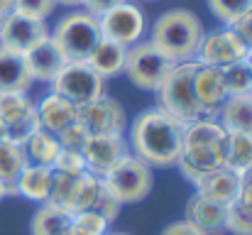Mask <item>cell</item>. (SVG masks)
Returning a JSON list of instances; mask_svg holds the SVG:
<instances>
[{"label": "cell", "mask_w": 252, "mask_h": 235, "mask_svg": "<svg viewBox=\"0 0 252 235\" xmlns=\"http://www.w3.org/2000/svg\"><path fill=\"white\" fill-rule=\"evenodd\" d=\"M57 171H66V174H84L86 171V159L81 152H69V150H62L54 167Z\"/></svg>", "instance_id": "d590c367"}, {"label": "cell", "mask_w": 252, "mask_h": 235, "mask_svg": "<svg viewBox=\"0 0 252 235\" xmlns=\"http://www.w3.org/2000/svg\"><path fill=\"white\" fill-rule=\"evenodd\" d=\"M47 34H49V30H47L44 20L12 10L0 25V47L17 52V54H27Z\"/></svg>", "instance_id": "4fadbf2b"}, {"label": "cell", "mask_w": 252, "mask_h": 235, "mask_svg": "<svg viewBox=\"0 0 252 235\" xmlns=\"http://www.w3.org/2000/svg\"><path fill=\"white\" fill-rule=\"evenodd\" d=\"M248 54H250V49L233 32V27H220V30H213V32L203 34L201 47L196 52V62L223 69L228 64H235V62L248 59Z\"/></svg>", "instance_id": "8fae6325"}, {"label": "cell", "mask_w": 252, "mask_h": 235, "mask_svg": "<svg viewBox=\"0 0 252 235\" xmlns=\"http://www.w3.org/2000/svg\"><path fill=\"white\" fill-rule=\"evenodd\" d=\"M250 5L252 0H208V10L223 25H233L238 17H243L250 10Z\"/></svg>", "instance_id": "4dcf8cb0"}, {"label": "cell", "mask_w": 252, "mask_h": 235, "mask_svg": "<svg viewBox=\"0 0 252 235\" xmlns=\"http://www.w3.org/2000/svg\"><path fill=\"white\" fill-rule=\"evenodd\" d=\"M49 83L52 93H59L62 98L71 101L76 108L105 93V78L98 76L86 62H66Z\"/></svg>", "instance_id": "ba28073f"}, {"label": "cell", "mask_w": 252, "mask_h": 235, "mask_svg": "<svg viewBox=\"0 0 252 235\" xmlns=\"http://www.w3.org/2000/svg\"><path fill=\"white\" fill-rule=\"evenodd\" d=\"M216 120L228 133L252 135V93H248V96H228V101L220 105Z\"/></svg>", "instance_id": "7402d4cb"}, {"label": "cell", "mask_w": 252, "mask_h": 235, "mask_svg": "<svg viewBox=\"0 0 252 235\" xmlns=\"http://www.w3.org/2000/svg\"><path fill=\"white\" fill-rule=\"evenodd\" d=\"M52 37L59 44V49L64 52L66 62H86L88 54L93 52V47L103 39L98 17L86 10H76V12H69L66 17H62L59 25L54 27Z\"/></svg>", "instance_id": "8992f818"}, {"label": "cell", "mask_w": 252, "mask_h": 235, "mask_svg": "<svg viewBox=\"0 0 252 235\" xmlns=\"http://www.w3.org/2000/svg\"><path fill=\"white\" fill-rule=\"evenodd\" d=\"M193 91H196V101L206 118H216L220 105L228 101V91H225L223 74L218 67L198 64L193 74Z\"/></svg>", "instance_id": "5bb4252c"}, {"label": "cell", "mask_w": 252, "mask_h": 235, "mask_svg": "<svg viewBox=\"0 0 252 235\" xmlns=\"http://www.w3.org/2000/svg\"><path fill=\"white\" fill-rule=\"evenodd\" d=\"M225 231L233 235H252V211L240 201H233L225 213Z\"/></svg>", "instance_id": "d6a6232c"}, {"label": "cell", "mask_w": 252, "mask_h": 235, "mask_svg": "<svg viewBox=\"0 0 252 235\" xmlns=\"http://www.w3.org/2000/svg\"><path fill=\"white\" fill-rule=\"evenodd\" d=\"M12 10H15V0H0V25Z\"/></svg>", "instance_id": "60d3db41"}, {"label": "cell", "mask_w": 252, "mask_h": 235, "mask_svg": "<svg viewBox=\"0 0 252 235\" xmlns=\"http://www.w3.org/2000/svg\"><path fill=\"white\" fill-rule=\"evenodd\" d=\"M105 191V184L98 174H91L84 171L79 176V184H76V194H74V201H71V213H79V211H91L95 206V201L100 199V194Z\"/></svg>", "instance_id": "83f0119b"}, {"label": "cell", "mask_w": 252, "mask_h": 235, "mask_svg": "<svg viewBox=\"0 0 252 235\" xmlns=\"http://www.w3.org/2000/svg\"><path fill=\"white\" fill-rule=\"evenodd\" d=\"M69 235H81V233H76V231H74V228H71V231H69Z\"/></svg>", "instance_id": "bcb514c9"}, {"label": "cell", "mask_w": 252, "mask_h": 235, "mask_svg": "<svg viewBox=\"0 0 252 235\" xmlns=\"http://www.w3.org/2000/svg\"><path fill=\"white\" fill-rule=\"evenodd\" d=\"M71 228L81 235H105L110 223L95 211H79L71 213Z\"/></svg>", "instance_id": "1f68e13d"}, {"label": "cell", "mask_w": 252, "mask_h": 235, "mask_svg": "<svg viewBox=\"0 0 252 235\" xmlns=\"http://www.w3.org/2000/svg\"><path fill=\"white\" fill-rule=\"evenodd\" d=\"M125 59H127V47L103 37L93 47V52L88 54L86 64L100 78H113V76H120L125 71Z\"/></svg>", "instance_id": "ffe728a7"}, {"label": "cell", "mask_w": 252, "mask_h": 235, "mask_svg": "<svg viewBox=\"0 0 252 235\" xmlns=\"http://www.w3.org/2000/svg\"><path fill=\"white\" fill-rule=\"evenodd\" d=\"M37 118H39V128L52 133V135H59L64 128H69L71 123L79 120V108L62 98L59 93H47L39 103H37Z\"/></svg>", "instance_id": "ac0fdd59"}, {"label": "cell", "mask_w": 252, "mask_h": 235, "mask_svg": "<svg viewBox=\"0 0 252 235\" xmlns=\"http://www.w3.org/2000/svg\"><path fill=\"white\" fill-rule=\"evenodd\" d=\"M79 123L91 135H123L127 115L115 98L103 93L95 101L79 105Z\"/></svg>", "instance_id": "7c38bea8"}, {"label": "cell", "mask_w": 252, "mask_h": 235, "mask_svg": "<svg viewBox=\"0 0 252 235\" xmlns=\"http://www.w3.org/2000/svg\"><path fill=\"white\" fill-rule=\"evenodd\" d=\"M162 235H203L196 226H191L189 221H179V223H171L169 228H164Z\"/></svg>", "instance_id": "ab89813d"}, {"label": "cell", "mask_w": 252, "mask_h": 235, "mask_svg": "<svg viewBox=\"0 0 252 235\" xmlns=\"http://www.w3.org/2000/svg\"><path fill=\"white\" fill-rule=\"evenodd\" d=\"M98 22H100V34L105 39H113L125 47H132L145 34V12L130 0L103 12Z\"/></svg>", "instance_id": "30bf717a"}, {"label": "cell", "mask_w": 252, "mask_h": 235, "mask_svg": "<svg viewBox=\"0 0 252 235\" xmlns=\"http://www.w3.org/2000/svg\"><path fill=\"white\" fill-rule=\"evenodd\" d=\"M105 235H127V233H105Z\"/></svg>", "instance_id": "7dc6e473"}, {"label": "cell", "mask_w": 252, "mask_h": 235, "mask_svg": "<svg viewBox=\"0 0 252 235\" xmlns=\"http://www.w3.org/2000/svg\"><path fill=\"white\" fill-rule=\"evenodd\" d=\"M125 152L127 142L123 135H91L81 155L86 159V171L103 176Z\"/></svg>", "instance_id": "2e32d148"}, {"label": "cell", "mask_w": 252, "mask_h": 235, "mask_svg": "<svg viewBox=\"0 0 252 235\" xmlns=\"http://www.w3.org/2000/svg\"><path fill=\"white\" fill-rule=\"evenodd\" d=\"M230 142H228V162L225 167L238 171L240 176L252 169V135L245 133H228Z\"/></svg>", "instance_id": "f1b7e54d"}, {"label": "cell", "mask_w": 252, "mask_h": 235, "mask_svg": "<svg viewBox=\"0 0 252 235\" xmlns=\"http://www.w3.org/2000/svg\"><path fill=\"white\" fill-rule=\"evenodd\" d=\"M5 199V189H2V184H0V201Z\"/></svg>", "instance_id": "ee69618b"}, {"label": "cell", "mask_w": 252, "mask_h": 235, "mask_svg": "<svg viewBox=\"0 0 252 235\" xmlns=\"http://www.w3.org/2000/svg\"><path fill=\"white\" fill-rule=\"evenodd\" d=\"M248 64H250V69H252V49H250V54H248Z\"/></svg>", "instance_id": "f6af8a7d"}, {"label": "cell", "mask_w": 252, "mask_h": 235, "mask_svg": "<svg viewBox=\"0 0 252 235\" xmlns=\"http://www.w3.org/2000/svg\"><path fill=\"white\" fill-rule=\"evenodd\" d=\"M22 57H25V67H27L32 81H42V83H49L52 78L59 74V69L66 64V57L59 49V44L54 42L52 34H47L44 39H39Z\"/></svg>", "instance_id": "9a60e30c"}, {"label": "cell", "mask_w": 252, "mask_h": 235, "mask_svg": "<svg viewBox=\"0 0 252 235\" xmlns=\"http://www.w3.org/2000/svg\"><path fill=\"white\" fill-rule=\"evenodd\" d=\"M25 155H27V162L30 164H39V167H54V162H57V157L62 152V145H59V140H57V135H52V133H47V130H37L25 145Z\"/></svg>", "instance_id": "d4e9b609"}, {"label": "cell", "mask_w": 252, "mask_h": 235, "mask_svg": "<svg viewBox=\"0 0 252 235\" xmlns=\"http://www.w3.org/2000/svg\"><path fill=\"white\" fill-rule=\"evenodd\" d=\"M228 130L216 118H203L184 128V150L176 162L181 176L198 186L211 171L225 167L228 162Z\"/></svg>", "instance_id": "7a4b0ae2"}, {"label": "cell", "mask_w": 252, "mask_h": 235, "mask_svg": "<svg viewBox=\"0 0 252 235\" xmlns=\"http://www.w3.org/2000/svg\"><path fill=\"white\" fill-rule=\"evenodd\" d=\"M52 189V169L49 167H39V164H30L22 169L20 179H17V196L27 199V201H47Z\"/></svg>", "instance_id": "cb8c5ba5"}, {"label": "cell", "mask_w": 252, "mask_h": 235, "mask_svg": "<svg viewBox=\"0 0 252 235\" xmlns=\"http://www.w3.org/2000/svg\"><path fill=\"white\" fill-rule=\"evenodd\" d=\"M174 69V62L164 52H159L152 42H135L127 47V59H125V71L127 78L142 88V91H157L162 81Z\"/></svg>", "instance_id": "52a82bcc"}, {"label": "cell", "mask_w": 252, "mask_h": 235, "mask_svg": "<svg viewBox=\"0 0 252 235\" xmlns=\"http://www.w3.org/2000/svg\"><path fill=\"white\" fill-rule=\"evenodd\" d=\"M100 179H103L108 194L120 206L123 203H140L152 191V167L130 152L120 157Z\"/></svg>", "instance_id": "5b68a950"}, {"label": "cell", "mask_w": 252, "mask_h": 235, "mask_svg": "<svg viewBox=\"0 0 252 235\" xmlns=\"http://www.w3.org/2000/svg\"><path fill=\"white\" fill-rule=\"evenodd\" d=\"M184 123L171 118L162 108L142 110L130 128L132 155L152 169L176 167L184 150Z\"/></svg>", "instance_id": "6da1fadb"}, {"label": "cell", "mask_w": 252, "mask_h": 235, "mask_svg": "<svg viewBox=\"0 0 252 235\" xmlns=\"http://www.w3.org/2000/svg\"><path fill=\"white\" fill-rule=\"evenodd\" d=\"M71 231V213L57 206L44 203L32 216V235H69Z\"/></svg>", "instance_id": "484cf974"}, {"label": "cell", "mask_w": 252, "mask_h": 235, "mask_svg": "<svg viewBox=\"0 0 252 235\" xmlns=\"http://www.w3.org/2000/svg\"><path fill=\"white\" fill-rule=\"evenodd\" d=\"M57 7V0H15V10L17 12H25V15H32V17H39V20H47Z\"/></svg>", "instance_id": "e575fe53"}, {"label": "cell", "mask_w": 252, "mask_h": 235, "mask_svg": "<svg viewBox=\"0 0 252 235\" xmlns=\"http://www.w3.org/2000/svg\"><path fill=\"white\" fill-rule=\"evenodd\" d=\"M79 176L81 174H66V171L52 169V189H49V196H47L44 203L64 208V211L71 213V201H74V194H76Z\"/></svg>", "instance_id": "4316f807"}, {"label": "cell", "mask_w": 252, "mask_h": 235, "mask_svg": "<svg viewBox=\"0 0 252 235\" xmlns=\"http://www.w3.org/2000/svg\"><path fill=\"white\" fill-rule=\"evenodd\" d=\"M120 2H125V0H84V10L95 15V17H100L103 12H108L110 7H115Z\"/></svg>", "instance_id": "f35d334b"}, {"label": "cell", "mask_w": 252, "mask_h": 235, "mask_svg": "<svg viewBox=\"0 0 252 235\" xmlns=\"http://www.w3.org/2000/svg\"><path fill=\"white\" fill-rule=\"evenodd\" d=\"M5 140V130H2V125H0V142Z\"/></svg>", "instance_id": "7bdbcfd3"}, {"label": "cell", "mask_w": 252, "mask_h": 235, "mask_svg": "<svg viewBox=\"0 0 252 235\" xmlns=\"http://www.w3.org/2000/svg\"><path fill=\"white\" fill-rule=\"evenodd\" d=\"M0 125L5 130V140L15 145H25L37 130V103L27 98V93H2L0 96Z\"/></svg>", "instance_id": "9c48e42d"}, {"label": "cell", "mask_w": 252, "mask_h": 235, "mask_svg": "<svg viewBox=\"0 0 252 235\" xmlns=\"http://www.w3.org/2000/svg\"><path fill=\"white\" fill-rule=\"evenodd\" d=\"M198 62L189 59L181 64H174V69L162 81V86L157 88L159 96V108L169 113L171 118H176L179 123L189 125L196 120H203V110L196 101V91H193V74H196Z\"/></svg>", "instance_id": "277c9868"}, {"label": "cell", "mask_w": 252, "mask_h": 235, "mask_svg": "<svg viewBox=\"0 0 252 235\" xmlns=\"http://www.w3.org/2000/svg\"><path fill=\"white\" fill-rule=\"evenodd\" d=\"M225 27H233V32L245 42V47L252 49V5H250V10H248L243 17H238L233 25H225Z\"/></svg>", "instance_id": "74e56055"}, {"label": "cell", "mask_w": 252, "mask_h": 235, "mask_svg": "<svg viewBox=\"0 0 252 235\" xmlns=\"http://www.w3.org/2000/svg\"><path fill=\"white\" fill-rule=\"evenodd\" d=\"M220 74H223V83H225L228 96H248V93H252V69L248 64V59L223 67Z\"/></svg>", "instance_id": "f546056e"}, {"label": "cell", "mask_w": 252, "mask_h": 235, "mask_svg": "<svg viewBox=\"0 0 252 235\" xmlns=\"http://www.w3.org/2000/svg\"><path fill=\"white\" fill-rule=\"evenodd\" d=\"M240 186H243V176L228 167H220L216 171H211L198 186H196V194L206 196V199H213L223 206H230L238 194H240Z\"/></svg>", "instance_id": "d6986e66"}, {"label": "cell", "mask_w": 252, "mask_h": 235, "mask_svg": "<svg viewBox=\"0 0 252 235\" xmlns=\"http://www.w3.org/2000/svg\"><path fill=\"white\" fill-rule=\"evenodd\" d=\"M225 213L228 206L206 199L201 194H193L186 203V221L191 226H196L203 235H218L225 231Z\"/></svg>", "instance_id": "e0dca14e"}, {"label": "cell", "mask_w": 252, "mask_h": 235, "mask_svg": "<svg viewBox=\"0 0 252 235\" xmlns=\"http://www.w3.org/2000/svg\"><path fill=\"white\" fill-rule=\"evenodd\" d=\"M91 211L100 213V216H103V218H105L108 223H113V221L118 218V213H120V203H118V201H115V199H113V196L108 194V189H105V191L100 194V199L95 201V206H93Z\"/></svg>", "instance_id": "8d00e7d4"}, {"label": "cell", "mask_w": 252, "mask_h": 235, "mask_svg": "<svg viewBox=\"0 0 252 235\" xmlns=\"http://www.w3.org/2000/svg\"><path fill=\"white\" fill-rule=\"evenodd\" d=\"M27 167V155L22 145H15L10 140L0 142V184L7 196H17V179L22 169Z\"/></svg>", "instance_id": "603a6c76"}, {"label": "cell", "mask_w": 252, "mask_h": 235, "mask_svg": "<svg viewBox=\"0 0 252 235\" xmlns=\"http://www.w3.org/2000/svg\"><path fill=\"white\" fill-rule=\"evenodd\" d=\"M88 137H91V133L86 130L79 120H76V123H71L69 128H64V130L57 135V140H59L62 150H69V152H84Z\"/></svg>", "instance_id": "836d02e7"}, {"label": "cell", "mask_w": 252, "mask_h": 235, "mask_svg": "<svg viewBox=\"0 0 252 235\" xmlns=\"http://www.w3.org/2000/svg\"><path fill=\"white\" fill-rule=\"evenodd\" d=\"M32 76L25 67V57L0 47V96L2 93H27Z\"/></svg>", "instance_id": "44dd1931"}, {"label": "cell", "mask_w": 252, "mask_h": 235, "mask_svg": "<svg viewBox=\"0 0 252 235\" xmlns=\"http://www.w3.org/2000/svg\"><path fill=\"white\" fill-rule=\"evenodd\" d=\"M203 34L206 32L196 12L174 7V10H167L164 15H159V20L152 27L150 42L159 52H164L174 64H181V62L196 59Z\"/></svg>", "instance_id": "3957f363"}, {"label": "cell", "mask_w": 252, "mask_h": 235, "mask_svg": "<svg viewBox=\"0 0 252 235\" xmlns=\"http://www.w3.org/2000/svg\"><path fill=\"white\" fill-rule=\"evenodd\" d=\"M57 5H64V7H81L84 0H57Z\"/></svg>", "instance_id": "b9f144b4"}]
</instances>
